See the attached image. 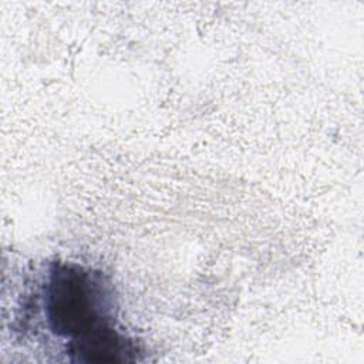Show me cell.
I'll return each instance as SVG.
<instances>
[{
  "label": "cell",
  "mask_w": 364,
  "mask_h": 364,
  "mask_svg": "<svg viewBox=\"0 0 364 364\" xmlns=\"http://www.w3.org/2000/svg\"><path fill=\"white\" fill-rule=\"evenodd\" d=\"M48 326L70 338L67 351L115 331L114 296L100 272L75 263H54L44 289Z\"/></svg>",
  "instance_id": "6da1fadb"
}]
</instances>
